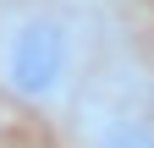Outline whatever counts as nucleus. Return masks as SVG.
I'll return each mask as SVG.
<instances>
[{
    "instance_id": "obj_2",
    "label": "nucleus",
    "mask_w": 154,
    "mask_h": 148,
    "mask_svg": "<svg viewBox=\"0 0 154 148\" xmlns=\"http://www.w3.org/2000/svg\"><path fill=\"white\" fill-rule=\"evenodd\" d=\"M77 148H154V93L127 77L83 88Z\"/></svg>"
},
{
    "instance_id": "obj_1",
    "label": "nucleus",
    "mask_w": 154,
    "mask_h": 148,
    "mask_svg": "<svg viewBox=\"0 0 154 148\" xmlns=\"http://www.w3.org/2000/svg\"><path fill=\"white\" fill-rule=\"evenodd\" d=\"M0 88L28 110H66L83 99V28L55 6L11 11L0 28Z\"/></svg>"
}]
</instances>
